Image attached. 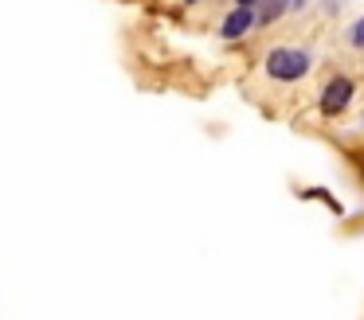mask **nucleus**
<instances>
[{"mask_svg": "<svg viewBox=\"0 0 364 320\" xmlns=\"http://www.w3.org/2000/svg\"><path fill=\"white\" fill-rule=\"evenodd\" d=\"M192 4H196V0H192Z\"/></svg>", "mask_w": 364, "mask_h": 320, "instance_id": "obj_7", "label": "nucleus"}, {"mask_svg": "<svg viewBox=\"0 0 364 320\" xmlns=\"http://www.w3.org/2000/svg\"><path fill=\"white\" fill-rule=\"evenodd\" d=\"M309 70V55L298 51V47H274L267 55V75L278 78V82H294Z\"/></svg>", "mask_w": 364, "mask_h": 320, "instance_id": "obj_1", "label": "nucleus"}, {"mask_svg": "<svg viewBox=\"0 0 364 320\" xmlns=\"http://www.w3.org/2000/svg\"><path fill=\"white\" fill-rule=\"evenodd\" d=\"M255 4V0H239V8H251Z\"/></svg>", "mask_w": 364, "mask_h": 320, "instance_id": "obj_6", "label": "nucleus"}, {"mask_svg": "<svg viewBox=\"0 0 364 320\" xmlns=\"http://www.w3.org/2000/svg\"><path fill=\"white\" fill-rule=\"evenodd\" d=\"M348 43H353V47H364V20H356L353 28H348Z\"/></svg>", "mask_w": 364, "mask_h": 320, "instance_id": "obj_4", "label": "nucleus"}, {"mask_svg": "<svg viewBox=\"0 0 364 320\" xmlns=\"http://www.w3.org/2000/svg\"><path fill=\"white\" fill-rule=\"evenodd\" d=\"M348 98H353V82H348V78H333L321 94V106L329 109V114H337V109L348 106Z\"/></svg>", "mask_w": 364, "mask_h": 320, "instance_id": "obj_2", "label": "nucleus"}, {"mask_svg": "<svg viewBox=\"0 0 364 320\" xmlns=\"http://www.w3.org/2000/svg\"><path fill=\"white\" fill-rule=\"evenodd\" d=\"M251 23H255V12H251V8H235V12L223 20V35H228V39H239V35H247V31H251Z\"/></svg>", "mask_w": 364, "mask_h": 320, "instance_id": "obj_3", "label": "nucleus"}, {"mask_svg": "<svg viewBox=\"0 0 364 320\" xmlns=\"http://www.w3.org/2000/svg\"><path fill=\"white\" fill-rule=\"evenodd\" d=\"M267 4H270V8H267V20H270V16H278L286 4H290V0H267Z\"/></svg>", "mask_w": 364, "mask_h": 320, "instance_id": "obj_5", "label": "nucleus"}]
</instances>
